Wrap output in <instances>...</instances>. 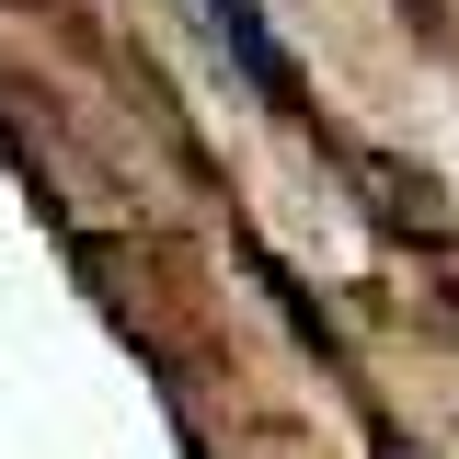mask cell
I'll use <instances>...</instances> for the list:
<instances>
[{"mask_svg":"<svg viewBox=\"0 0 459 459\" xmlns=\"http://www.w3.org/2000/svg\"><path fill=\"white\" fill-rule=\"evenodd\" d=\"M195 12H207V35H219V57L230 69H241V81H253V92H264V104H299V57L276 47V35H264V12H253V0H195Z\"/></svg>","mask_w":459,"mask_h":459,"instance_id":"1","label":"cell"}]
</instances>
